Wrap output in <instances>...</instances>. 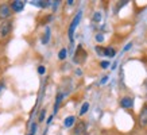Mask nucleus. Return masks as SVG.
<instances>
[{
  "mask_svg": "<svg viewBox=\"0 0 147 135\" xmlns=\"http://www.w3.org/2000/svg\"><path fill=\"white\" fill-rule=\"evenodd\" d=\"M11 27H12V24H11V22H8V20L1 22V24H0V35L7 36L9 34V31H11Z\"/></svg>",
  "mask_w": 147,
  "mask_h": 135,
  "instance_id": "nucleus-1",
  "label": "nucleus"
},
{
  "mask_svg": "<svg viewBox=\"0 0 147 135\" xmlns=\"http://www.w3.org/2000/svg\"><path fill=\"white\" fill-rule=\"evenodd\" d=\"M11 12H12V9L8 4H0V19L8 18Z\"/></svg>",
  "mask_w": 147,
  "mask_h": 135,
  "instance_id": "nucleus-2",
  "label": "nucleus"
},
{
  "mask_svg": "<svg viewBox=\"0 0 147 135\" xmlns=\"http://www.w3.org/2000/svg\"><path fill=\"white\" fill-rule=\"evenodd\" d=\"M139 124L142 127L147 126V104L142 108V111H140V115H139Z\"/></svg>",
  "mask_w": 147,
  "mask_h": 135,
  "instance_id": "nucleus-3",
  "label": "nucleus"
},
{
  "mask_svg": "<svg viewBox=\"0 0 147 135\" xmlns=\"http://www.w3.org/2000/svg\"><path fill=\"white\" fill-rule=\"evenodd\" d=\"M80 18H81V14H78L76 18L73 19V22H71L70 27H69V38H70V39H73V32H74V28H76V26L78 24V22H80Z\"/></svg>",
  "mask_w": 147,
  "mask_h": 135,
  "instance_id": "nucleus-4",
  "label": "nucleus"
},
{
  "mask_svg": "<svg viewBox=\"0 0 147 135\" xmlns=\"http://www.w3.org/2000/svg\"><path fill=\"white\" fill-rule=\"evenodd\" d=\"M85 131H86V126H85V123L84 122H80V123L76 126V128H74V134L76 135H84Z\"/></svg>",
  "mask_w": 147,
  "mask_h": 135,
  "instance_id": "nucleus-5",
  "label": "nucleus"
},
{
  "mask_svg": "<svg viewBox=\"0 0 147 135\" xmlns=\"http://www.w3.org/2000/svg\"><path fill=\"white\" fill-rule=\"evenodd\" d=\"M23 7H24V1H22V0L12 1V11H15V12H19L20 9H23Z\"/></svg>",
  "mask_w": 147,
  "mask_h": 135,
  "instance_id": "nucleus-6",
  "label": "nucleus"
},
{
  "mask_svg": "<svg viewBox=\"0 0 147 135\" xmlns=\"http://www.w3.org/2000/svg\"><path fill=\"white\" fill-rule=\"evenodd\" d=\"M120 105L121 107H124V108L132 107V105H134V100L131 99V97H123L121 101H120Z\"/></svg>",
  "mask_w": 147,
  "mask_h": 135,
  "instance_id": "nucleus-7",
  "label": "nucleus"
},
{
  "mask_svg": "<svg viewBox=\"0 0 147 135\" xmlns=\"http://www.w3.org/2000/svg\"><path fill=\"white\" fill-rule=\"evenodd\" d=\"M104 55L112 58V57H115V50L112 49V47H107V49H104Z\"/></svg>",
  "mask_w": 147,
  "mask_h": 135,
  "instance_id": "nucleus-8",
  "label": "nucleus"
},
{
  "mask_svg": "<svg viewBox=\"0 0 147 135\" xmlns=\"http://www.w3.org/2000/svg\"><path fill=\"white\" fill-rule=\"evenodd\" d=\"M73 123H74V116H69L65 119V126L66 127H70Z\"/></svg>",
  "mask_w": 147,
  "mask_h": 135,
  "instance_id": "nucleus-9",
  "label": "nucleus"
},
{
  "mask_svg": "<svg viewBox=\"0 0 147 135\" xmlns=\"http://www.w3.org/2000/svg\"><path fill=\"white\" fill-rule=\"evenodd\" d=\"M88 108H89V104H88V103H84V104H82V107H81V111H80V115H84V113L88 111Z\"/></svg>",
  "mask_w": 147,
  "mask_h": 135,
  "instance_id": "nucleus-10",
  "label": "nucleus"
},
{
  "mask_svg": "<svg viewBox=\"0 0 147 135\" xmlns=\"http://www.w3.org/2000/svg\"><path fill=\"white\" fill-rule=\"evenodd\" d=\"M58 57H59V59H65V57H66V49L61 50V51H59V54H58Z\"/></svg>",
  "mask_w": 147,
  "mask_h": 135,
  "instance_id": "nucleus-11",
  "label": "nucleus"
},
{
  "mask_svg": "<svg viewBox=\"0 0 147 135\" xmlns=\"http://www.w3.org/2000/svg\"><path fill=\"white\" fill-rule=\"evenodd\" d=\"M61 100H62V95H58V96H57V103H55V105H54V111H57L58 104L61 103Z\"/></svg>",
  "mask_w": 147,
  "mask_h": 135,
  "instance_id": "nucleus-12",
  "label": "nucleus"
},
{
  "mask_svg": "<svg viewBox=\"0 0 147 135\" xmlns=\"http://www.w3.org/2000/svg\"><path fill=\"white\" fill-rule=\"evenodd\" d=\"M45 113H46V111L45 109H42V112H40V115H39V122H43V119H45Z\"/></svg>",
  "mask_w": 147,
  "mask_h": 135,
  "instance_id": "nucleus-13",
  "label": "nucleus"
},
{
  "mask_svg": "<svg viewBox=\"0 0 147 135\" xmlns=\"http://www.w3.org/2000/svg\"><path fill=\"white\" fill-rule=\"evenodd\" d=\"M100 65H101V68H102V69H107V68L109 66V62H107V61H102V62L100 63Z\"/></svg>",
  "mask_w": 147,
  "mask_h": 135,
  "instance_id": "nucleus-14",
  "label": "nucleus"
},
{
  "mask_svg": "<svg viewBox=\"0 0 147 135\" xmlns=\"http://www.w3.org/2000/svg\"><path fill=\"white\" fill-rule=\"evenodd\" d=\"M96 41H97V42H102V41H104V36L98 34V35H96Z\"/></svg>",
  "mask_w": 147,
  "mask_h": 135,
  "instance_id": "nucleus-15",
  "label": "nucleus"
},
{
  "mask_svg": "<svg viewBox=\"0 0 147 135\" xmlns=\"http://www.w3.org/2000/svg\"><path fill=\"white\" fill-rule=\"evenodd\" d=\"M96 51H97L98 54H102V55H104V49H101V47H98V46L96 47Z\"/></svg>",
  "mask_w": 147,
  "mask_h": 135,
  "instance_id": "nucleus-16",
  "label": "nucleus"
},
{
  "mask_svg": "<svg viewBox=\"0 0 147 135\" xmlns=\"http://www.w3.org/2000/svg\"><path fill=\"white\" fill-rule=\"evenodd\" d=\"M38 73H39V74H43V73H45V68L39 66V68H38Z\"/></svg>",
  "mask_w": 147,
  "mask_h": 135,
  "instance_id": "nucleus-17",
  "label": "nucleus"
},
{
  "mask_svg": "<svg viewBox=\"0 0 147 135\" xmlns=\"http://www.w3.org/2000/svg\"><path fill=\"white\" fill-rule=\"evenodd\" d=\"M100 19H101V15L97 12L96 15H94V20H100Z\"/></svg>",
  "mask_w": 147,
  "mask_h": 135,
  "instance_id": "nucleus-18",
  "label": "nucleus"
},
{
  "mask_svg": "<svg viewBox=\"0 0 147 135\" xmlns=\"http://www.w3.org/2000/svg\"><path fill=\"white\" fill-rule=\"evenodd\" d=\"M1 88H3V84H0V90H1Z\"/></svg>",
  "mask_w": 147,
  "mask_h": 135,
  "instance_id": "nucleus-19",
  "label": "nucleus"
},
{
  "mask_svg": "<svg viewBox=\"0 0 147 135\" xmlns=\"http://www.w3.org/2000/svg\"><path fill=\"white\" fill-rule=\"evenodd\" d=\"M31 135H32V134H31Z\"/></svg>",
  "mask_w": 147,
  "mask_h": 135,
  "instance_id": "nucleus-20",
  "label": "nucleus"
}]
</instances>
